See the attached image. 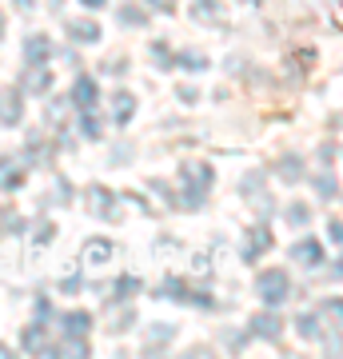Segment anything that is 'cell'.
Returning a JSON list of instances; mask_svg holds the SVG:
<instances>
[{"label":"cell","mask_w":343,"mask_h":359,"mask_svg":"<svg viewBox=\"0 0 343 359\" xmlns=\"http://www.w3.org/2000/svg\"><path fill=\"white\" fill-rule=\"evenodd\" d=\"M255 292H260V299H264L267 308H280L283 299L292 295V280H288V271L283 268H267V271H260Z\"/></svg>","instance_id":"1"},{"label":"cell","mask_w":343,"mask_h":359,"mask_svg":"<svg viewBox=\"0 0 343 359\" xmlns=\"http://www.w3.org/2000/svg\"><path fill=\"white\" fill-rule=\"evenodd\" d=\"M271 228L267 224H255V228H248V240H243V248H240V256L248 259V264H255V259L264 256V252H271Z\"/></svg>","instance_id":"2"},{"label":"cell","mask_w":343,"mask_h":359,"mask_svg":"<svg viewBox=\"0 0 343 359\" xmlns=\"http://www.w3.org/2000/svg\"><path fill=\"white\" fill-rule=\"evenodd\" d=\"M68 100H72L76 112L96 108V104H100V88H96V80H92V76H76V84H72V92H68Z\"/></svg>","instance_id":"3"},{"label":"cell","mask_w":343,"mask_h":359,"mask_svg":"<svg viewBox=\"0 0 343 359\" xmlns=\"http://www.w3.org/2000/svg\"><path fill=\"white\" fill-rule=\"evenodd\" d=\"M112 240H104V236H92L88 244L80 248V259H84V268H104L108 259H112Z\"/></svg>","instance_id":"4"},{"label":"cell","mask_w":343,"mask_h":359,"mask_svg":"<svg viewBox=\"0 0 343 359\" xmlns=\"http://www.w3.org/2000/svg\"><path fill=\"white\" fill-rule=\"evenodd\" d=\"M25 120V96H20V88H4L0 92V124H20Z\"/></svg>","instance_id":"5"},{"label":"cell","mask_w":343,"mask_h":359,"mask_svg":"<svg viewBox=\"0 0 343 359\" xmlns=\"http://www.w3.org/2000/svg\"><path fill=\"white\" fill-rule=\"evenodd\" d=\"M25 184V160L20 156H0V192H16Z\"/></svg>","instance_id":"6"},{"label":"cell","mask_w":343,"mask_h":359,"mask_svg":"<svg viewBox=\"0 0 343 359\" xmlns=\"http://www.w3.org/2000/svg\"><path fill=\"white\" fill-rule=\"evenodd\" d=\"M84 208H88L96 219L112 216V212H116V192H108V188H100V184H92L88 196H84Z\"/></svg>","instance_id":"7"},{"label":"cell","mask_w":343,"mask_h":359,"mask_svg":"<svg viewBox=\"0 0 343 359\" xmlns=\"http://www.w3.org/2000/svg\"><path fill=\"white\" fill-rule=\"evenodd\" d=\"M252 335H260V339H267V344H276L283 335V320L276 316V311H260V316H252Z\"/></svg>","instance_id":"8"},{"label":"cell","mask_w":343,"mask_h":359,"mask_svg":"<svg viewBox=\"0 0 343 359\" xmlns=\"http://www.w3.org/2000/svg\"><path fill=\"white\" fill-rule=\"evenodd\" d=\"M20 84H25V92H32V96H44V92L52 88V72L44 65H28Z\"/></svg>","instance_id":"9"},{"label":"cell","mask_w":343,"mask_h":359,"mask_svg":"<svg viewBox=\"0 0 343 359\" xmlns=\"http://www.w3.org/2000/svg\"><path fill=\"white\" fill-rule=\"evenodd\" d=\"M292 259H300L304 268H316V264H323V244H319V240H295Z\"/></svg>","instance_id":"10"},{"label":"cell","mask_w":343,"mask_h":359,"mask_svg":"<svg viewBox=\"0 0 343 359\" xmlns=\"http://www.w3.org/2000/svg\"><path fill=\"white\" fill-rule=\"evenodd\" d=\"M20 160H25V168H28V164H40V168H48V160H52V148L44 144V136H36V132H32V136H28V144H25V156H20Z\"/></svg>","instance_id":"11"},{"label":"cell","mask_w":343,"mask_h":359,"mask_svg":"<svg viewBox=\"0 0 343 359\" xmlns=\"http://www.w3.org/2000/svg\"><path fill=\"white\" fill-rule=\"evenodd\" d=\"M68 36L80 40V44H96L100 40V25L88 20V16H76V20H68Z\"/></svg>","instance_id":"12"},{"label":"cell","mask_w":343,"mask_h":359,"mask_svg":"<svg viewBox=\"0 0 343 359\" xmlns=\"http://www.w3.org/2000/svg\"><path fill=\"white\" fill-rule=\"evenodd\" d=\"M52 56V40L48 36H28L25 40V60L28 65H48Z\"/></svg>","instance_id":"13"},{"label":"cell","mask_w":343,"mask_h":359,"mask_svg":"<svg viewBox=\"0 0 343 359\" xmlns=\"http://www.w3.org/2000/svg\"><path fill=\"white\" fill-rule=\"evenodd\" d=\"M20 344H25V351H48V327L44 323H32V327H25V335H20Z\"/></svg>","instance_id":"14"},{"label":"cell","mask_w":343,"mask_h":359,"mask_svg":"<svg viewBox=\"0 0 343 359\" xmlns=\"http://www.w3.org/2000/svg\"><path fill=\"white\" fill-rule=\"evenodd\" d=\"M191 20H200V25H220V20H224V8H220L216 0H196V4H191Z\"/></svg>","instance_id":"15"},{"label":"cell","mask_w":343,"mask_h":359,"mask_svg":"<svg viewBox=\"0 0 343 359\" xmlns=\"http://www.w3.org/2000/svg\"><path fill=\"white\" fill-rule=\"evenodd\" d=\"M60 327H64V335H88L92 316L88 311H68V316H60Z\"/></svg>","instance_id":"16"},{"label":"cell","mask_w":343,"mask_h":359,"mask_svg":"<svg viewBox=\"0 0 343 359\" xmlns=\"http://www.w3.org/2000/svg\"><path fill=\"white\" fill-rule=\"evenodd\" d=\"M108 311H112V332H128L132 323H136V308H128V299H120V304H108Z\"/></svg>","instance_id":"17"},{"label":"cell","mask_w":343,"mask_h":359,"mask_svg":"<svg viewBox=\"0 0 343 359\" xmlns=\"http://www.w3.org/2000/svg\"><path fill=\"white\" fill-rule=\"evenodd\" d=\"M132 112H136V96H132V92H116L112 96V120L116 124H128Z\"/></svg>","instance_id":"18"},{"label":"cell","mask_w":343,"mask_h":359,"mask_svg":"<svg viewBox=\"0 0 343 359\" xmlns=\"http://www.w3.org/2000/svg\"><path fill=\"white\" fill-rule=\"evenodd\" d=\"M176 68H184V72H191V76H196V72H203V68H208V56H203L200 48H184L176 56Z\"/></svg>","instance_id":"19"},{"label":"cell","mask_w":343,"mask_h":359,"mask_svg":"<svg viewBox=\"0 0 343 359\" xmlns=\"http://www.w3.org/2000/svg\"><path fill=\"white\" fill-rule=\"evenodd\" d=\"M276 176L288 180V184H300V180H304V160H300V156H288V160H280V164H276Z\"/></svg>","instance_id":"20"},{"label":"cell","mask_w":343,"mask_h":359,"mask_svg":"<svg viewBox=\"0 0 343 359\" xmlns=\"http://www.w3.org/2000/svg\"><path fill=\"white\" fill-rule=\"evenodd\" d=\"M80 132H84L88 140H100V136H104V120H100V112H96V108L80 112Z\"/></svg>","instance_id":"21"},{"label":"cell","mask_w":343,"mask_h":359,"mask_svg":"<svg viewBox=\"0 0 343 359\" xmlns=\"http://www.w3.org/2000/svg\"><path fill=\"white\" fill-rule=\"evenodd\" d=\"M120 25L144 28V25H148V13H144V8H136V4H124V8H120Z\"/></svg>","instance_id":"22"},{"label":"cell","mask_w":343,"mask_h":359,"mask_svg":"<svg viewBox=\"0 0 343 359\" xmlns=\"http://www.w3.org/2000/svg\"><path fill=\"white\" fill-rule=\"evenodd\" d=\"M136 292H144V280H136V276H120L116 280V299H132Z\"/></svg>","instance_id":"23"},{"label":"cell","mask_w":343,"mask_h":359,"mask_svg":"<svg viewBox=\"0 0 343 359\" xmlns=\"http://www.w3.org/2000/svg\"><path fill=\"white\" fill-rule=\"evenodd\" d=\"M68 112H72V100H68V96H56V100L48 104V124H60Z\"/></svg>","instance_id":"24"},{"label":"cell","mask_w":343,"mask_h":359,"mask_svg":"<svg viewBox=\"0 0 343 359\" xmlns=\"http://www.w3.org/2000/svg\"><path fill=\"white\" fill-rule=\"evenodd\" d=\"M316 192H319V200H335V196H339V180H335V176H319L316 180Z\"/></svg>","instance_id":"25"},{"label":"cell","mask_w":343,"mask_h":359,"mask_svg":"<svg viewBox=\"0 0 343 359\" xmlns=\"http://www.w3.org/2000/svg\"><path fill=\"white\" fill-rule=\"evenodd\" d=\"M152 60H156V68H164V72H168V68H176V52H168L164 44L156 40V44H152Z\"/></svg>","instance_id":"26"},{"label":"cell","mask_w":343,"mask_h":359,"mask_svg":"<svg viewBox=\"0 0 343 359\" xmlns=\"http://www.w3.org/2000/svg\"><path fill=\"white\" fill-rule=\"evenodd\" d=\"M295 332L304 335V339H319V320L316 316H300L295 320Z\"/></svg>","instance_id":"27"},{"label":"cell","mask_w":343,"mask_h":359,"mask_svg":"<svg viewBox=\"0 0 343 359\" xmlns=\"http://www.w3.org/2000/svg\"><path fill=\"white\" fill-rule=\"evenodd\" d=\"M172 335H176V327H172V323H156V327H148V347L164 344V339H172Z\"/></svg>","instance_id":"28"},{"label":"cell","mask_w":343,"mask_h":359,"mask_svg":"<svg viewBox=\"0 0 343 359\" xmlns=\"http://www.w3.org/2000/svg\"><path fill=\"white\" fill-rule=\"evenodd\" d=\"M72 200V184L64 176H56V184H52V204H68Z\"/></svg>","instance_id":"29"},{"label":"cell","mask_w":343,"mask_h":359,"mask_svg":"<svg viewBox=\"0 0 343 359\" xmlns=\"http://www.w3.org/2000/svg\"><path fill=\"white\" fill-rule=\"evenodd\" d=\"M283 216H288V224H300V228H304L307 219H311V212H307L304 204H292L288 212H283Z\"/></svg>","instance_id":"30"},{"label":"cell","mask_w":343,"mask_h":359,"mask_svg":"<svg viewBox=\"0 0 343 359\" xmlns=\"http://www.w3.org/2000/svg\"><path fill=\"white\" fill-rule=\"evenodd\" d=\"M52 240H56V224H48V219H44V224H40V231H36V244H52Z\"/></svg>","instance_id":"31"},{"label":"cell","mask_w":343,"mask_h":359,"mask_svg":"<svg viewBox=\"0 0 343 359\" xmlns=\"http://www.w3.org/2000/svg\"><path fill=\"white\" fill-rule=\"evenodd\" d=\"M144 4H148V8H152V13H176V0H144Z\"/></svg>","instance_id":"32"},{"label":"cell","mask_w":343,"mask_h":359,"mask_svg":"<svg viewBox=\"0 0 343 359\" xmlns=\"http://www.w3.org/2000/svg\"><path fill=\"white\" fill-rule=\"evenodd\" d=\"M323 316H331V327H339V295H331V304H323Z\"/></svg>","instance_id":"33"},{"label":"cell","mask_w":343,"mask_h":359,"mask_svg":"<svg viewBox=\"0 0 343 359\" xmlns=\"http://www.w3.org/2000/svg\"><path fill=\"white\" fill-rule=\"evenodd\" d=\"M176 96H180L184 104H196V100H200V92L191 88V84H180V92H176Z\"/></svg>","instance_id":"34"},{"label":"cell","mask_w":343,"mask_h":359,"mask_svg":"<svg viewBox=\"0 0 343 359\" xmlns=\"http://www.w3.org/2000/svg\"><path fill=\"white\" fill-rule=\"evenodd\" d=\"M80 287H84V280H80V276H72V280H64V283H60V292H68V295H76Z\"/></svg>","instance_id":"35"},{"label":"cell","mask_w":343,"mask_h":359,"mask_svg":"<svg viewBox=\"0 0 343 359\" xmlns=\"http://www.w3.org/2000/svg\"><path fill=\"white\" fill-rule=\"evenodd\" d=\"M4 228L16 236V231H25V219H20V216H8V219H4Z\"/></svg>","instance_id":"36"},{"label":"cell","mask_w":343,"mask_h":359,"mask_svg":"<svg viewBox=\"0 0 343 359\" xmlns=\"http://www.w3.org/2000/svg\"><path fill=\"white\" fill-rule=\"evenodd\" d=\"M339 236H343V231H339V219H331V224H328V240H331V244H339Z\"/></svg>","instance_id":"37"},{"label":"cell","mask_w":343,"mask_h":359,"mask_svg":"<svg viewBox=\"0 0 343 359\" xmlns=\"http://www.w3.org/2000/svg\"><path fill=\"white\" fill-rule=\"evenodd\" d=\"M36 316H40V320H48V316H52V308H48V299H36Z\"/></svg>","instance_id":"38"},{"label":"cell","mask_w":343,"mask_h":359,"mask_svg":"<svg viewBox=\"0 0 343 359\" xmlns=\"http://www.w3.org/2000/svg\"><path fill=\"white\" fill-rule=\"evenodd\" d=\"M16 8H20V13H32V8H36V0H16Z\"/></svg>","instance_id":"39"},{"label":"cell","mask_w":343,"mask_h":359,"mask_svg":"<svg viewBox=\"0 0 343 359\" xmlns=\"http://www.w3.org/2000/svg\"><path fill=\"white\" fill-rule=\"evenodd\" d=\"M80 4H84V8H104L108 0H80Z\"/></svg>","instance_id":"40"},{"label":"cell","mask_w":343,"mask_h":359,"mask_svg":"<svg viewBox=\"0 0 343 359\" xmlns=\"http://www.w3.org/2000/svg\"><path fill=\"white\" fill-rule=\"evenodd\" d=\"M0 355H8V347H4V344H0Z\"/></svg>","instance_id":"41"},{"label":"cell","mask_w":343,"mask_h":359,"mask_svg":"<svg viewBox=\"0 0 343 359\" xmlns=\"http://www.w3.org/2000/svg\"><path fill=\"white\" fill-rule=\"evenodd\" d=\"M240 4H260V0H240Z\"/></svg>","instance_id":"42"}]
</instances>
